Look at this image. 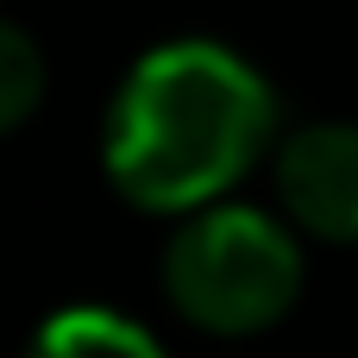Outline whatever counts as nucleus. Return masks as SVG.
<instances>
[{
  "label": "nucleus",
  "mask_w": 358,
  "mask_h": 358,
  "mask_svg": "<svg viewBox=\"0 0 358 358\" xmlns=\"http://www.w3.org/2000/svg\"><path fill=\"white\" fill-rule=\"evenodd\" d=\"M277 145V88L214 38L145 50L101 120V170L138 214H195L227 201Z\"/></svg>",
  "instance_id": "obj_1"
},
{
  "label": "nucleus",
  "mask_w": 358,
  "mask_h": 358,
  "mask_svg": "<svg viewBox=\"0 0 358 358\" xmlns=\"http://www.w3.org/2000/svg\"><path fill=\"white\" fill-rule=\"evenodd\" d=\"M164 296L201 334L220 340L264 334L302 296V245L264 208L245 201L195 208L164 245Z\"/></svg>",
  "instance_id": "obj_2"
},
{
  "label": "nucleus",
  "mask_w": 358,
  "mask_h": 358,
  "mask_svg": "<svg viewBox=\"0 0 358 358\" xmlns=\"http://www.w3.org/2000/svg\"><path fill=\"white\" fill-rule=\"evenodd\" d=\"M277 201L289 227L327 245H358V126L315 120L277 145Z\"/></svg>",
  "instance_id": "obj_3"
},
{
  "label": "nucleus",
  "mask_w": 358,
  "mask_h": 358,
  "mask_svg": "<svg viewBox=\"0 0 358 358\" xmlns=\"http://www.w3.org/2000/svg\"><path fill=\"white\" fill-rule=\"evenodd\" d=\"M25 358H164V346L126 321L120 308H101V302H76V308H57L38 334Z\"/></svg>",
  "instance_id": "obj_4"
},
{
  "label": "nucleus",
  "mask_w": 358,
  "mask_h": 358,
  "mask_svg": "<svg viewBox=\"0 0 358 358\" xmlns=\"http://www.w3.org/2000/svg\"><path fill=\"white\" fill-rule=\"evenodd\" d=\"M44 101V50L31 44L25 25L0 19V132L25 126Z\"/></svg>",
  "instance_id": "obj_5"
}]
</instances>
